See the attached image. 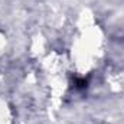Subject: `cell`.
Wrapping results in <instances>:
<instances>
[{
    "mask_svg": "<svg viewBox=\"0 0 124 124\" xmlns=\"http://www.w3.org/2000/svg\"><path fill=\"white\" fill-rule=\"evenodd\" d=\"M87 84H88V82H87V79H85V78H79V79H77V81H75V87H77V88H79V90H81V88H85V87H87Z\"/></svg>",
    "mask_w": 124,
    "mask_h": 124,
    "instance_id": "6da1fadb",
    "label": "cell"
}]
</instances>
